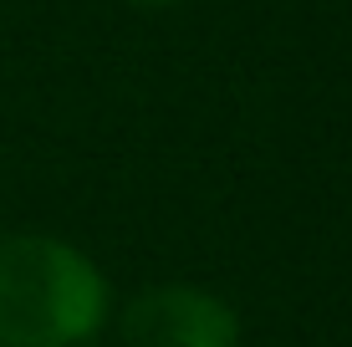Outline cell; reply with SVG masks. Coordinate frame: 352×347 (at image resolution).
Segmentation results:
<instances>
[{"label": "cell", "instance_id": "6da1fadb", "mask_svg": "<svg viewBox=\"0 0 352 347\" xmlns=\"http://www.w3.org/2000/svg\"><path fill=\"white\" fill-rule=\"evenodd\" d=\"M107 317V286L56 235L0 240V347H77Z\"/></svg>", "mask_w": 352, "mask_h": 347}, {"label": "cell", "instance_id": "3957f363", "mask_svg": "<svg viewBox=\"0 0 352 347\" xmlns=\"http://www.w3.org/2000/svg\"><path fill=\"white\" fill-rule=\"evenodd\" d=\"M133 5H168V0H133Z\"/></svg>", "mask_w": 352, "mask_h": 347}, {"label": "cell", "instance_id": "7a4b0ae2", "mask_svg": "<svg viewBox=\"0 0 352 347\" xmlns=\"http://www.w3.org/2000/svg\"><path fill=\"white\" fill-rule=\"evenodd\" d=\"M128 347H235L240 322L214 291L199 286H148L123 312Z\"/></svg>", "mask_w": 352, "mask_h": 347}]
</instances>
